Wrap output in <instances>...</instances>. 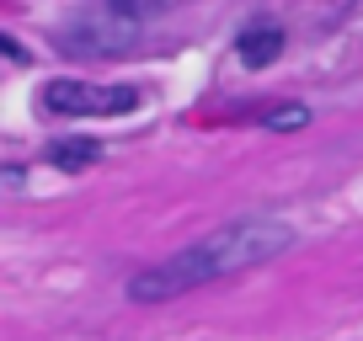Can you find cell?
Returning <instances> with one entry per match:
<instances>
[{
    "label": "cell",
    "instance_id": "1",
    "mask_svg": "<svg viewBox=\"0 0 363 341\" xmlns=\"http://www.w3.org/2000/svg\"><path fill=\"white\" fill-rule=\"evenodd\" d=\"M299 229L278 214H251V219H235V224H219L214 235H198L193 245L171 250L166 262L145 267V272L128 277V299L134 304H160V299H177L187 288H203V283H219V277H235L246 267H262L272 256L294 250Z\"/></svg>",
    "mask_w": 363,
    "mask_h": 341
},
{
    "label": "cell",
    "instance_id": "2",
    "mask_svg": "<svg viewBox=\"0 0 363 341\" xmlns=\"http://www.w3.org/2000/svg\"><path fill=\"white\" fill-rule=\"evenodd\" d=\"M134 107H139L134 86H102V80H48L43 86V112L54 117H118Z\"/></svg>",
    "mask_w": 363,
    "mask_h": 341
},
{
    "label": "cell",
    "instance_id": "3",
    "mask_svg": "<svg viewBox=\"0 0 363 341\" xmlns=\"http://www.w3.org/2000/svg\"><path fill=\"white\" fill-rule=\"evenodd\" d=\"M235 54H240L246 69H267L272 59L284 54V27H278V22H251L246 33L235 37Z\"/></svg>",
    "mask_w": 363,
    "mask_h": 341
},
{
    "label": "cell",
    "instance_id": "4",
    "mask_svg": "<svg viewBox=\"0 0 363 341\" xmlns=\"http://www.w3.org/2000/svg\"><path fill=\"white\" fill-rule=\"evenodd\" d=\"M96 155H102V144H96V139H80V134L48 144V166H59V170H86Z\"/></svg>",
    "mask_w": 363,
    "mask_h": 341
},
{
    "label": "cell",
    "instance_id": "5",
    "mask_svg": "<svg viewBox=\"0 0 363 341\" xmlns=\"http://www.w3.org/2000/svg\"><path fill=\"white\" fill-rule=\"evenodd\" d=\"M305 123H310V107H278V112L267 117L272 134H294V128H305Z\"/></svg>",
    "mask_w": 363,
    "mask_h": 341
},
{
    "label": "cell",
    "instance_id": "6",
    "mask_svg": "<svg viewBox=\"0 0 363 341\" xmlns=\"http://www.w3.org/2000/svg\"><path fill=\"white\" fill-rule=\"evenodd\" d=\"M0 48H6V59H11V64H27V54H22V43H16V37H0Z\"/></svg>",
    "mask_w": 363,
    "mask_h": 341
}]
</instances>
